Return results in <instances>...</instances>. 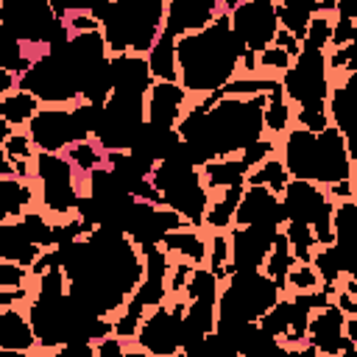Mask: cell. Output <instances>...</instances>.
I'll use <instances>...</instances> for the list:
<instances>
[{"instance_id": "1", "label": "cell", "mask_w": 357, "mask_h": 357, "mask_svg": "<svg viewBox=\"0 0 357 357\" xmlns=\"http://www.w3.org/2000/svg\"><path fill=\"white\" fill-rule=\"evenodd\" d=\"M53 251L67 276V293L103 318L123 310L145 273L142 257L117 226H95L70 245H53Z\"/></svg>"}, {"instance_id": "2", "label": "cell", "mask_w": 357, "mask_h": 357, "mask_svg": "<svg viewBox=\"0 0 357 357\" xmlns=\"http://www.w3.org/2000/svg\"><path fill=\"white\" fill-rule=\"evenodd\" d=\"M176 67L184 92L195 95H209L234 78L240 67V42L231 33L226 11L201 31L176 36Z\"/></svg>"}, {"instance_id": "3", "label": "cell", "mask_w": 357, "mask_h": 357, "mask_svg": "<svg viewBox=\"0 0 357 357\" xmlns=\"http://www.w3.org/2000/svg\"><path fill=\"white\" fill-rule=\"evenodd\" d=\"M284 170L290 178L312 181V184H332L340 178H351L354 159L346 148V137L326 126L321 131H307L301 126L290 128L284 139Z\"/></svg>"}, {"instance_id": "4", "label": "cell", "mask_w": 357, "mask_h": 357, "mask_svg": "<svg viewBox=\"0 0 357 357\" xmlns=\"http://www.w3.org/2000/svg\"><path fill=\"white\" fill-rule=\"evenodd\" d=\"M25 315L36 343L53 351L67 343H95L103 335H112V321L81 307L67 290L59 296H36Z\"/></svg>"}, {"instance_id": "5", "label": "cell", "mask_w": 357, "mask_h": 357, "mask_svg": "<svg viewBox=\"0 0 357 357\" xmlns=\"http://www.w3.org/2000/svg\"><path fill=\"white\" fill-rule=\"evenodd\" d=\"M282 296L279 284L265 273V271H231L226 276V287L218 290L215 301V329L220 337H226L234 346L237 332L248 324L257 321L265 310L276 304ZM237 351V346H234Z\"/></svg>"}, {"instance_id": "6", "label": "cell", "mask_w": 357, "mask_h": 357, "mask_svg": "<svg viewBox=\"0 0 357 357\" xmlns=\"http://www.w3.org/2000/svg\"><path fill=\"white\" fill-rule=\"evenodd\" d=\"M165 25V0H112L100 20L109 53H148Z\"/></svg>"}, {"instance_id": "7", "label": "cell", "mask_w": 357, "mask_h": 357, "mask_svg": "<svg viewBox=\"0 0 357 357\" xmlns=\"http://www.w3.org/2000/svg\"><path fill=\"white\" fill-rule=\"evenodd\" d=\"M148 181L159 190L162 204L167 209L178 212L192 229H201L204 212L209 206V192H206L201 167H192L190 165L181 142H178V148L167 159H162V162L153 165Z\"/></svg>"}, {"instance_id": "8", "label": "cell", "mask_w": 357, "mask_h": 357, "mask_svg": "<svg viewBox=\"0 0 357 357\" xmlns=\"http://www.w3.org/2000/svg\"><path fill=\"white\" fill-rule=\"evenodd\" d=\"M17 86L31 92L39 103H53V106H64L81 98L78 73L70 64V59L47 50L31 59V64L17 75Z\"/></svg>"}, {"instance_id": "9", "label": "cell", "mask_w": 357, "mask_h": 357, "mask_svg": "<svg viewBox=\"0 0 357 357\" xmlns=\"http://www.w3.org/2000/svg\"><path fill=\"white\" fill-rule=\"evenodd\" d=\"M279 201H282V218L284 220L307 223L312 229L318 245H329L335 240V231H332V209H335V201H329L324 195V190H318L312 181L290 178L284 184Z\"/></svg>"}, {"instance_id": "10", "label": "cell", "mask_w": 357, "mask_h": 357, "mask_svg": "<svg viewBox=\"0 0 357 357\" xmlns=\"http://www.w3.org/2000/svg\"><path fill=\"white\" fill-rule=\"evenodd\" d=\"M0 25L28 47L45 50L64 20L47 0H0Z\"/></svg>"}, {"instance_id": "11", "label": "cell", "mask_w": 357, "mask_h": 357, "mask_svg": "<svg viewBox=\"0 0 357 357\" xmlns=\"http://www.w3.org/2000/svg\"><path fill=\"white\" fill-rule=\"evenodd\" d=\"M145 123V95L112 92L103 100L95 139L103 151H128L137 131Z\"/></svg>"}, {"instance_id": "12", "label": "cell", "mask_w": 357, "mask_h": 357, "mask_svg": "<svg viewBox=\"0 0 357 357\" xmlns=\"http://www.w3.org/2000/svg\"><path fill=\"white\" fill-rule=\"evenodd\" d=\"M282 92L284 98L296 103L310 100H326L329 95V70H326V53L321 47L301 45V50L293 56V64L282 75Z\"/></svg>"}, {"instance_id": "13", "label": "cell", "mask_w": 357, "mask_h": 357, "mask_svg": "<svg viewBox=\"0 0 357 357\" xmlns=\"http://www.w3.org/2000/svg\"><path fill=\"white\" fill-rule=\"evenodd\" d=\"M33 167H36V178L42 184V204L47 206V212L64 218L70 212H75L78 204V184H75V167L67 156L59 153H45L39 151L33 156Z\"/></svg>"}, {"instance_id": "14", "label": "cell", "mask_w": 357, "mask_h": 357, "mask_svg": "<svg viewBox=\"0 0 357 357\" xmlns=\"http://www.w3.org/2000/svg\"><path fill=\"white\" fill-rule=\"evenodd\" d=\"M184 304L187 301H176L173 307L156 304L153 312L142 315L139 326H137V346L145 354H156V357H170L176 351H181V315H184Z\"/></svg>"}, {"instance_id": "15", "label": "cell", "mask_w": 357, "mask_h": 357, "mask_svg": "<svg viewBox=\"0 0 357 357\" xmlns=\"http://www.w3.org/2000/svg\"><path fill=\"white\" fill-rule=\"evenodd\" d=\"M229 25H231L234 39L240 42V56L245 50L259 53L268 45H273V33L279 31L276 6L273 3L243 0L237 8L229 11Z\"/></svg>"}, {"instance_id": "16", "label": "cell", "mask_w": 357, "mask_h": 357, "mask_svg": "<svg viewBox=\"0 0 357 357\" xmlns=\"http://www.w3.org/2000/svg\"><path fill=\"white\" fill-rule=\"evenodd\" d=\"M279 229H282L279 223H248V226H234L231 223L226 276L231 271H257V268H262Z\"/></svg>"}, {"instance_id": "17", "label": "cell", "mask_w": 357, "mask_h": 357, "mask_svg": "<svg viewBox=\"0 0 357 357\" xmlns=\"http://www.w3.org/2000/svg\"><path fill=\"white\" fill-rule=\"evenodd\" d=\"M28 137L33 142V148L45 151V153H61L70 145L86 139L73 117V109L67 112L64 106H50V109H39L28 123Z\"/></svg>"}, {"instance_id": "18", "label": "cell", "mask_w": 357, "mask_h": 357, "mask_svg": "<svg viewBox=\"0 0 357 357\" xmlns=\"http://www.w3.org/2000/svg\"><path fill=\"white\" fill-rule=\"evenodd\" d=\"M343 324H346V312L335 301H329V304L318 307L315 315H310L304 343H310L315 349V354H326V357L346 354V357H354L357 354V343L346 337Z\"/></svg>"}, {"instance_id": "19", "label": "cell", "mask_w": 357, "mask_h": 357, "mask_svg": "<svg viewBox=\"0 0 357 357\" xmlns=\"http://www.w3.org/2000/svg\"><path fill=\"white\" fill-rule=\"evenodd\" d=\"M282 201L276 192H271L262 184H248L240 192L237 209H234V226H248V223H279L282 226Z\"/></svg>"}, {"instance_id": "20", "label": "cell", "mask_w": 357, "mask_h": 357, "mask_svg": "<svg viewBox=\"0 0 357 357\" xmlns=\"http://www.w3.org/2000/svg\"><path fill=\"white\" fill-rule=\"evenodd\" d=\"M220 14V0H165V28L173 36L201 31Z\"/></svg>"}, {"instance_id": "21", "label": "cell", "mask_w": 357, "mask_h": 357, "mask_svg": "<svg viewBox=\"0 0 357 357\" xmlns=\"http://www.w3.org/2000/svg\"><path fill=\"white\" fill-rule=\"evenodd\" d=\"M109 78H112V92H126V95H148L153 84L148 59L142 53H112Z\"/></svg>"}, {"instance_id": "22", "label": "cell", "mask_w": 357, "mask_h": 357, "mask_svg": "<svg viewBox=\"0 0 357 357\" xmlns=\"http://www.w3.org/2000/svg\"><path fill=\"white\" fill-rule=\"evenodd\" d=\"M184 86L178 81H153L145 95V120L162 128H176L178 117L184 114Z\"/></svg>"}, {"instance_id": "23", "label": "cell", "mask_w": 357, "mask_h": 357, "mask_svg": "<svg viewBox=\"0 0 357 357\" xmlns=\"http://www.w3.org/2000/svg\"><path fill=\"white\" fill-rule=\"evenodd\" d=\"M354 92H357V73H349V78L340 84V86H335L332 89V95H326L329 98V103H326V112H329V117L335 120V128L346 137V148H349V153H351V159H357V148H354Z\"/></svg>"}, {"instance_id": "24", "label": "cell", "mask_w": 357, "mask_h": 357, "mask_svg": "<svg viewBox=\"0 0 357 357\" xmlns=\"http://www.w3.org/2000/svg\"><path fill=\"white\" fill-rule=\"evenodd\" d=\"M33 343L36 335L28 315H22L14 304L0 310V351H28L33 349Z\"/></svg>"}, {"instance_id": "25", "label": "cell", "mask_w": 357, "mask_h": 357, "mask_svg": "<svg viewBox=\"0 0 357 357\" xmlns=\"http://www.w3.org/2000/svg\"><path fill=\"white\" fill-rule=\"evenodd\" d=\"M42 251H45V248H39V245L20 229L17 218H14V223L0 220V257H3V259H11V262H20V265L31 268L33 259H36Z\"/></svg>"}, {"instance_id": "26", "label": "cell", "mask_w": 357, "mask_h": 357, "mask_svg": "<svg viewBox=\"0 0 357 357\" xmlns=\"http://www.w3.org/2000/svg\"><path fill=\"white\" fill-rule=\"evenodd\" d=\"M148 70L153 81H178V67H176V36L162 25L156 42L148 50Z\"/></svg>"}, {"instance_id": "27", "label": "cell", "mask_w": 357, "mask_h": 357, "mask_svg": "<svg viewBox=\"0 0 357 357\" xmlns=\"http://www.w3.org/2000/svg\"><path fill=\"white\" fill-rule=\"evenodd\" d=\"M245 173H248V165L237 156H220V159H209L204 165V184L206 190H223V187H234V184H245Z\"/></svg>"}, {"instance_id": "28", "label": "cell", "mask_w": 357, "mask_h": 357, "mask_svg": "<svg viewBox=\"0 0 357 357\" xmlns=\"http://www.w3.org/2000/svg\"><path fill=\"white\" fill-rule=\"evenodd\" d=\"M159 245H162L167 254H178V257H184V259L192 262V265H201V262L206 259V243H204V237H201L192 226L167 231Z\"/></svg>"}, {"instance_id": "29", "label": "cell", "mask_w": 357, "mask_h": 357, "mask_svg": "<svg viewBox=\"0 0 357 357\" xmlns=\"http://www.w3.org/2000/svg\"><path fill=\"white\" fill-rule=\"evenodd\" d=\"M273 6H276L279 28L290 31L301 42L304 31H307V22L312 20V14H318V0H279Z\"/></svg>"}, {"instance_id": "30", "label": "cell", "mask_w": 357, "mask_h": 357, "mask_svg": "<svg viewBox=\"0 0 357 357\" xmlns=\"http://www.w3.org/2000/svg\"><path fill=\"white\" fill-rule=\"evenodd\" d=\"M31 201H33V190L28 181L17 176H0V220L20 218Z\"/></svg>"}, {"instance_id": "31", "label": "cell", "mask_w": 357, "mask_h": 357, "mask_svg": "<svg viewBox=\"0 0 357 357\" xmlns=\"http://www.w3.org/2000/svg\"><path fill=\"white\" fill-rule=\"evenodd\" d=\"M243 187H245V184L223 187V195L206 206V212H204V223H201V226H209L212 231L229 229V226H231V220H234V209H237V201H240Z\"/></svg>"}, {"instance_id": "32", "label": "cell", "mask_w": 357, "mask_h": 357, "mask_svg": "<svg viewBox=\"0 0 357 357\" xmlns=\"http://www.w3.org/2000/svg\"><path fill=\"white\" fill-rule=\"evenodd\" d=\"M293 265H296L293 251H290V245H287V237H284L282 229H279V234H276V240H273V245H271V254L265 257V262H262L259 271H265V273L279 284V290H287V287H284V279H287V271H290Z\"/></svg>"}, {"instance_id": "33", "label": "cell", "mask_w": 357, "mask_h": 357, "mask_svg": "<svg viewBox=\"0 0 357 357\" xmlns=\"http://www.w3.org/2000/svg\"><path fill=\"white\" fill-rule=\"evenodd\" d=\"M36 112H39V100L25 89H17V92H8L6 98H0V114L8 120L11 128L28 123Z\"/></svg>"}, {"instance_id": "34", "label": "cell", "mask_w": 357, "mask_h": 357, "mask_svg": "<svg viewBox=\"0 0 357 357\" xmlns=\"http://www.w3.org/2000/svg\"><path fill=\"white\" fill-rule=\"evenodd\" d=\"M262 126L273 134H284L290 128V103L284 100L282 84H276L268 92V100H265V109H262Z\"/></svg>"}, {"instance_id": "35", "label": "cell", "mask_w": 357, "mask_h": 357, "mask_svg": "<svg viewBox=\"0 0 357 357\" xmlns=\"http://www.w3.org/2000/svg\"><path fill=\"white\" fill-rule=\"evenodd\" d=\"M282 234L287 237V245L293 251V259L296 262H310L318 243H315V234L307 223H298V220H284V229Z\"/></svg>"}, {"instance_id": "36", "label": "cell", "mask_w": 357, "mask_h": 357, "mask_svg": "<svg viewBox=\"0 0 357 357\" xmlns=\"http://www.w3.org/2000/svg\"><path fill=\"white\" fill-rule=\"evenodd\" d=\"M287 181H290V173L284 170V165L279 159H271V156L245 173V184H262L271 192H282Z\"/></svg>"}, {"instance_id": "37", "label": "cell", "mask_w": 357, "mask_h": 357, "mask_svg": "<svg viewBox=\"0 0 357 357\" xmlns=\"http://www.w3.org/2000/svg\"><path fill=\"white\" fill-rule=\"evenodd\" d=\"M310 265L315 268V273H318V279H321V287H335V282L343 276L340 254H337V248H335L332 243H329V245L315 248V254H312Z\"/></svg>"}, {"instance_id": "38", "label": "cell", "mask_w": 357, "mask_h": 357, "mask_svg": "<svg viewBox=\"0 0 357 357\" xmlns=\"http://www.w3.org/2000/svg\"><path fill=\"white\" fill-rule=\"evenodd\" d=\"M17 223H20V229H22L39 248H53V223H50L45 215H39V212H22V215L17 218Z\"/></svg>"}, {"instance_id": "39", "label": "cell", "mask_w": 357, "mask_h": 357, "mask_svg": "<svg viewBox=\"0 0 357 357\" xmlns=\"http://www.w3.org/2000/svg\"><path fill=\"white\" fill-rule=\"evenodd\" d=\"M67 159L73 162V167L78 173L86 176L92 167H98V165L106 162V153H100V145H95L89 139H81V142H75V145L67 148Z\"/></svg>"}, {"instance_id": "40", "label": "cell", "mask_w": 357, "mask_h": 357, "mask_svg": "<svg viewBox=\"0 0 357 357\" xmlns=\"http://www.w3.org/2000/svg\"><path fill=\"white\" fill-rule=\"evenodd\" d=\"M257 324H259L262 332H268L273 337H282L287 332V326H290V298H282L279 296L276 304L257 318Z\"/></svg>"}, {"instance_id": "41", "label": "cell", "mask_w": 357, "mask_h": 357, "mask_svg": "<svg viewBox=\"0 0 357 357\" xmlns=\"http://www.w3.org/2000/svg\"><path fill=\"white\" fill-rule=\"evenodd\" d=\"M296 123L307 131H321L329 126V112H326V100H310V103H298L296 112Z\"/></svg>"}, {"instance_id": "42", "label": "cell", "mask_w": 357, "mask_h": 357, "mask_svg": "<svg viewBox=\"0 0 357 357\" xmlns=\"http://www.w3.org/2000/svg\"><path fill=\"white\" fill-rule=\"evenodd\" d=\"M329 36H332V20L326 14H312V20L307 22V31H304V39L301 45H310V47H326L329 45Z\"/></svg>"}, {"instance_id": "43", "label": "cell", "mask_w": 357, "mask_h": 357, "mask_svg": "<svg viewBox=\"0 0 357 357\" xmlns=\"http://www.w3.org/2000/svg\"><path fill=\"white\" fill-rule=\"evenodd\" d=\"M206 259H209V271L223 282L226 279V262H229V237L226 234L212 237V245H206Z\"/></svg>"}, {"instance_id": "44", "label": "cell", "mask_w": 357, "mask_h": 357, "mask_svg": "<svg viewBox=\"0 0 357 357\" xmlns=\"http://www.w3.org/2000/svg\"><path fill=\"white\" fill-rule=\"evenodd\" d=\"M318 284H321V279H318V273H315V268L310 262H296L287 271V279H284V287H290L293 293L296 290H312Z\"/></svg>"}, {"instance_id": "45", "label": "cell", "mask_w": 357, "mask_h": 357, "mask_svg": "<svg viewBox=\"0 0 357 357\" xmlns=\"http://www.w3.org/2000/svg\"><path fill=\"white\" fill-rule=\"evenodd\" d=\"M33 142H31V137L28 134H17V131H11L6 139H3V151H6V156L11 159V165L17 162V159H31L33 156Z\"/></svg>"}, {"instance_id": "46", "label": "cell", "mask_w": 357, "mask_h": 357, "mask_svg": "<svg viewBox=\"0 0 357 357\" xmlns=\"http://www.w3.org/2000/svg\"><path fill=\"white\" fill-rule=\"evenodd\" d=\"M25 279H28V268L25 265L0 257V287H6V290L25 287Z\"/></svg>"}, {"instance_id": "47", "label": "cell", "mask_w": 357, "mask_h": 357, "mask_svg": "<svg viewBox=\"0 0 357 357\" xmlns=\"http://www.w3.org/2000/svg\"><path fill=\"white\" fill-rule=\"evenodd\" d=\"M271 153H273V142H271V139H265V137H259V139L248 142L237 156H240V159L248 165V170H251V167H257L259 162H265Z\"/></svg>"}, {"instance_id": "48", "label": "cell", "mask_w": 357, "mask_h": 357, "mask_svg": "<svg viewBox=\"0 0 357 357\" xmlns=\"http://www.w3.org/2000/svg\"><path fill=\"white\" fill-rule=\"evenodd\" d=\"M290 53L287 50H282V47H276V45H268L265 50H259L257 53V67H268V70H287L290 67Z\"/></svg>"}, {"instance_id": "49", "label": "cell", "mask_w": 357, "mask_h": 357, "mask_svg": "<svg viewBox=\"0 0 357 357\" xmlns=\"http://www.w3.org/2000/svg\"><path fill=\"white\" fill-rule=\"evenodd\" d=\"M78 237H84V226L78 218H73L67 223H53V245H70Z\"/></svg>"}, {"instance_id": "50", "label": "cell", "mask_w": 357, "mask_h": 357, "mask_svg": "<svg viewBox=\"0 0 357 357\" xmlns=\"http://www.w3.org/2000/svg\"><path fill=\"white\" fill-rule=\"evenodd\" d=\"M357 39V25L354 20L349 17H337V22H332V36H329V45L340 47V45H349Z\"/></svg>"}, {"instance_id": "51", "label": "cell", "mask_w": 357, "mask_h": 357, "mask_svg": "<svg viewBox=\"0 0 357 357\" xmlns=\"http://www.w3.org/2000/svg\"><path fill=\"white\" fill-rule=\"evenodd\" d=\"M173 271H167V293H184V284L190 279V271L195 268L192 262H178V265H170Z\"/></svg>"}, {"instance_id": "52", "label": "cell", "mask_w": 357, "mask_h": 357, "mask_svg": "<svg viewBox=\"0 0 357 357\" xmlns=\"http://www.w3.org/2000/svg\"><path fill=\"white\" fill-rule=\"evenodd\" d=\"M92 346H95V354L98 357H123V351H126L123 349V337H117V335H103Z\"/></svg>"}, {"instance_id": "53", "label": "cell", "mask_w": 357, "mask_h": 357, "mask_svg": "<svg viewBox=\"0 0 357 357\" xmlns=\"http://www.w3.org/2000/svg\"><path fill=\"white\" fill-rule=\"evenodd\" d=\"M64 22H67V28H70L73 33H81V31H98V28H100V22L89 17V11H73V14L64 17Z\"/></svg>"}, {"instance_id": "54", "label": "cell", "mask_w": 357, "mask_h": 357, "mask_svg": "<svg viewBox=\"0 0 357 357\" xmlns=\"http://www.w3.org/2000/svg\"><path fill=\"white\" fill-rule=\"evenodd\" d=\"M273 45H276V47H282V50H287L290 56H296V53L301 50V42H298L290 31H284V28H279V31L273 33Z\"/></svg>"}, {"instance_id": "55", "label": "cell", "mask_w": 357, "mask_h": 357, "mask_svg": "<svg viewBox=\"0 0 357 357\" xmlns=\"http://www.w3.org/2000/svg\"><path fill=\"white\" fill-rule=\"evenodd\" d=\"M329 195L332 198H354V187H351V178H340V181H332L329 184Z\"/></svg>"}, {"instance_id": "56", "label": "cell", "mask_w": 357, "mask_h": 357, "mask_svg": "<svg viewBox=\"0 0 357 357\" xmlns=\"http://www.w3.org/2000/svg\"><path fill=\"white\" fill-rule=\"evenodd\" d=\"M25 296H28V290H25V287H14V290L0 287V310H6V307H11V304L22 301Z\"/></svg>"}, {"instance_id": "57", "label": "cell", "mask_w": 357, "mask_h": 357, "mask_svg": "<svg viewBox=\"0 0 357 357\" xmlns=\"http://www.w3.org/2000/svg\"><path fill=\"white\" fill-rule=\"evenodd\" d=\"M335 304H337L346 315H357V298H354V293L340 290V293H337V298H335Z\"/></svg>"}, {"instance_id": "58", "label": "cell", "mask_w": 357, "mask_h": 357, "mask_svg": "<svg viewBox=\"0 0 357 357\" xmlns=\"http://www.w3.org/2000/svg\"><path fill=\"white\" fill-rule=\"evenodd\" d=\"M14 86H17V73H11V70L0 67V98H6Z\"/></svg>"}, {"instance_id": "59", "label": "cell", "mask_w": 357, "mask_h": 357, "mask_svg": "<svg viewBox=\"0 0 357 357\" xmlns=\"http://www.w3.org/2000/svg\"><path fill=\"white\" fill-rule=\"evenodd\" d=\"M335 11H337V17L357 20V0H335Z\"/></svg>"}, {"instance_id": "60", "label": "cell", "mask_w": 357, "mask_h": 357, "mask_svg": "<svg viewBox=\"0 0 357 357\" xmlns=\"http://www.w3.org/2000/svg\"><path fill=\"white\" fill-rule=\"evenodd\" d=\"M109 6H112V0H92V3H89V17L100 22V20H103V14L109 11Z\"/></svg>"}, {"instance_id": "61", "label": "cell", "mask_w": 357, "mask_h": 357, "mask_svg": "<svg viewBox=\"0 0 357 357\" xmlns=\"http://www.w3.org/2000/svg\"><path fill=\"white\" fill-rule=\"evenodd\" d=\"M0 176H17V173H14L11 159H8V156H6V151H3V139H0Z\"/></svg>"}, {"instance_id": "62", "label": "cell", "mask_w": 357, "mask_h": 357, "mask_svg": "<svg viewBox=\"0 0 357 357\" xmlns=\"http://www.w3.org/2000/svg\"><path fill=\"white\" fill-rule=\"evenodd\" d=\"M8 134H11V126H8V120L0 114V139H6Z\"/></svg>"}, {"instance_id": "63", "label": "cell", "mask_w": 357, "mask_h": 357, "mask_svg": "<svg viewBox=\"0 0 357 357\" xmlns=\"http://www.w3.org/2000/svg\"><path fill=\"white\" fill-rule=\"evenodd\" d=\"M220 3L226 6V14H229V11H231V8H237V6L243 3V0H220Z\"/></svg>"}, {"instance_id": "64", "label": "cell", "mask_w": 357, "mask_h": 357, "mask_svg": "<svg viewBox=\"0 0 357 357\" xmlns=\"http://www.w3.org/2000/svg\"><path fill=\"white\" fill-rule=\"evenodd\" d=\"M257 3H276V0H257Z\"/></svg>"}]
</instances>
